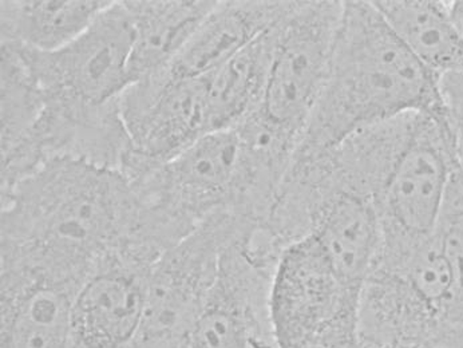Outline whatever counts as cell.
I'll return each mask as SVG.
<instances>
[{"label":"cell","mask_w":463,"mask_h":348,"mask_svg":"<svg viewBox=\"0 0 463 348\" xmlns=\"http://www.w3.org/2000/svg\"><path fill=\"white\" fill-rule=\"evenodd\" d=\"M255 227L247 217L219 212L167 249L153 268L144 322L132 348L185 346L216 280L222 253Z\"/></svg>","instance_id":"277c9868"},{"label":"cell","mask_w":463,"mask_h":348,"mask_svg":"<svg viewBox=\"0 0 463 348\" xmlns=\"http://www.w3.org/2000/svg\"><path fill=\"white\" fill-rule=\"evenodd\" d=\"M144 209L127 175L54 158L2 193L0 261L80 289L97 263L141 243Z\"/></svg>","instance_id":"6da1fadb"},{"label":"cell","mask_w":463,"mask_h":348,"mask_svg":"<svg viewBox=\"0 0 463 348\" xmlns=\"http://www.w3.org/2000/svg\"><path fill=\"white\" fill-rule=\"evenodd\" d=\"M449 10H450L454 24L458 27L459 33L463 36V0H451V2H449Z\"/></svg>","instance_id":"ffe728a7"},{"label":"cell","mask_w":463,"mask_h":348,"mask_svg":"<svg viewBox=\"0 0 463 348\" xmlns=\"http://www.w3.org/2000/svg\"><path fill=\"white\" fill-rule=\"evenodd\" d=\"M275 24L234 55L222 68L209 75L208 117L211 133L236 129L260 108L272 63Z\"/></svg>","instance_id":"e0dca14e"},{"label":"cell","mask_w":463,"mask_h":348,"mask_svg":"<svg viewBox=\"0 0 463 348\" xmlns=\"http://www.w3.org/2000/svg\"><path fill=\"white\" fill-rule=\"evenodd\" d=\"M281 252L259 227L222 253L216 280L191 333L188 348H279L270 319V289Z\"/></svg>","instance_id":"8992f818"},{"label":"cell","mask_w":463,"mask_h":348,"mask_svg":"<svg viewBox=\"0 0 463 348\" xmlns=\"http://www.w3.org/2000/svg\"><path fill=\"white\" fill-rule=\"evenodd\" d=\"M291 5L268 0L217 2L169 68L149 78L167 83L209 77L270 29Z\"/></svg>","instance_id":"8fae6325"},{"label":"cell","mask_w":463,"mask_h":348,"mask_svg":"<svg viewBox=\"0 0 463 348\" xmlns=\"http://www.w3.org/2000/svg\"><path fill=\"white\" fill-rule=\"evenodd\" d=\"M133 43L127 2H111L86 32L57 52L14 46L44 96L67 104L103 106L121 99L132 83Z\"/></svg>","instance_id":"52a82bcc"},{"label":"cell","mask_w":463,"mask_h":348,"mask_svg":"<svg viewBox=\"0 0 463 348\" xmlns=\"http://www.w3.org/2000/svg\"><path fill=\"white\" fill-rule=\"evenodd\" d=\"M409 113L445 116L439 78L399 41L373 2L345 0L327 80L295 152H325Z\"/></svg>","instance_id":"7a4b0ae2"},{"label":"cell","mask_w":463,"mask_h":348,"mask_svg":"<svg viewBox=\"0 0 463 348\" xmlns=\"http://www.w3.org/2000/svg\"><path fill=\"white\" fill-rule=\"evenodd\" d=\"M132 152L122 174L161 165L209 135L208 77L197 80L132 83L121 96Z\"/></svg>","instance_id":"30bf717a"},{"label":"cell","mask_w":463,"mask_h":348,"mask_svg":"<svg viewBox=\"0 0 463 348\" xmlns=\"http://www.w3.org/2000/svg\"><path fill=\"white\" fill-rule=\"evenodd\" d=\"M127 5L134 26L129 75L130 82L136 83L169 68L217 2L141 0Z\"/></svg>","instance_id":"5bb4252c"},{"label":"cell","mask_w":463,"mask_h":348,"mask_svg":"<svg viewBox=\"0 0 463 348\" xmlns=\"http://www.w3.org/2000/svg\"><path fill=\"white\" fill-rule=\"evenodd\" d=\"M409 52L438 78L463 72V36L442 0H373Z\"/></svg>","instance_id":"9a60e30c"},{"label":"cell","mask_w":463,"mask_h":348,"mask_svg":"<svg viewBox=\"0 0 463 348\" xmlns=\"http://www.w3.org/2000/svg\"><path fill=\"white\" fill-rule=\"evenodd\" d=\"M351 288L361 291L382 245V224L371 200L339 192L320 211L311 235Z\"/></svg>","instance_id":"4fadbf2b"},{"label":"cell","mask_w":463,"mask_h":348,"mask_svg":"<svg viewBox=\"0 0 463 348\" xmlns=\"http://www.w3.org/2000/svg\"><path fill=\"white\" fill-rule=\"evenodd\" d=\"M415 348H454V347L445 346V344L431 343V344H426V346H420V347H415Z\"/></svg>","instance_id":"44dd1931"},{"label":"cell","mask_w":463,"mask_h":348,"mask_svg":"<svg viewBox=\"0 0 463 348\" xmlns=\"http://www.w3.org/2000/svg\"><path fill=\"white\" fill-rule=\"evenodd\" d=\"M177 348H188V344H185V346H181V347H177Z\"/></svg>","instance_id":"7402d4cb"},{"label":"cell","mask_w":463,"mask_h":348,"mask_svg":"<svg viewBox=\"0 0 463 348\" xmlns=\"http://www.w3.org/2000/svg\"><path fill=\"white\" fill-rule=\"evenodd\" d=\"M451 272V291L438 344L463 348V174L454 172L437 230Z\"/></svg>","instance_id":"ac0fdd59"},{"label":"cell","mask_w":463,"mask_h":348,"mask_svg":"<svg viewBox=\"0 0 463 348\" xmlns=\"http://www.w3.org/2000/svg\"><path fill=\"white\" fill-rule=\"evenodd\" d=\"M314 236L281 253L270 289V319L279 348H361L358 305Z\"/></svg>","instance_id":"3957f363"},{"label":"cell","mask_w":463,"mask_h":348,"mask_svg":"<svg viewBox=\"0 0 463 348\" xmlns=\"http://www.w3.org/2000/svg\"><path fill=\"white\" fill-rule=\"evenodd\" d=\"M111 2L100 0H3L2 42L33 52H52L89 29Z\"/></svg>","instance_id":"2e32d148"},{"label":"cell","mask_w":463,"mask_h":348,"mask_svg":"<svg viewBox=\"0 0 463 348\" xmlns=\"http://www.w3.org/2000/svg\"><path fill=\"white\" fill-rule=\"evenodd\" d=\"M343 2H292L275 24L263 102L255 116L300 142L325 88Z\"/></svg>","instance_id":"5b68a950"},{"label":"cell","mask_w":463,"mask_h":348,"mask_svg":"<svg viewBox=\"0 0 463 348\" xmlns=\"http://www.w3.org/2000/svg\"><path fill=\"white\" fill-rule=\"evenodd\" d=\"M160 253L130 243L106 255L72 303L74 348H132L146 308L147 288Z\"/></svg>","instance_id":"9c48e42d"},{"label":"cell","mask_w":463,"mask_h":348,"mask_svg":"<svg viewBox=\"0 0 463 348\" xmlns=\"http://www.w3.org/2000/svg\"><path fill=\"white\" fill-rule=\"evenodd\" d=\"M445 118L453 136L457 164L463 174V72L440 78Z\"/></svg>","instance_id":"d6986e66"},{"label":"cell","mask_w":463,"mask_h":348,"mask_svg":"<svg viewBox=\"0 0 463 348\" xmlns=\"http://www.w3.org/2000/svg\"><path fill=\"white\" fill-rule=\"evenodd\" d=\"M78 289L2 269V348H74L71 311Z\"/></svg>","instance_id":"7c38bea8"},{"label":"cell","mask_w":463,"mask_h":348,"mask_svg":"<svg viewBox=\"0 0 463 348\" xmlns=\"http://www.w3.org/2000/svg\"><path fill=\"white\" fill-rule=\"evenodd\" d=\"M457 168L453 136L445 116L420 114L409 144L373 202L382 236L434 235Z\"/></svg>","instance_id":"ba28073f"}]
</instances>
